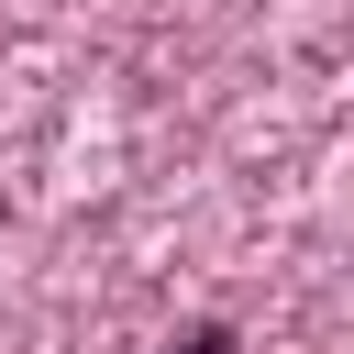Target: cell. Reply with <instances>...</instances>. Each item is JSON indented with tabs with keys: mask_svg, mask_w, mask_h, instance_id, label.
<instances>
[{
	"mask_svg": "<svg viewBox=\"0 0 354 354\" xmlns=\"http://www.w3.org/2000/svg\"><path fill=\"white\" fill-rule=\"evenodd\" d=\"M177 354H232V332H188V343H177Z\"/></svg>",
	"mask_w": 354,
	"mask_h": 354,
	"instance_id": "obj_1",
	"label": "cell"
}]
</instances>
